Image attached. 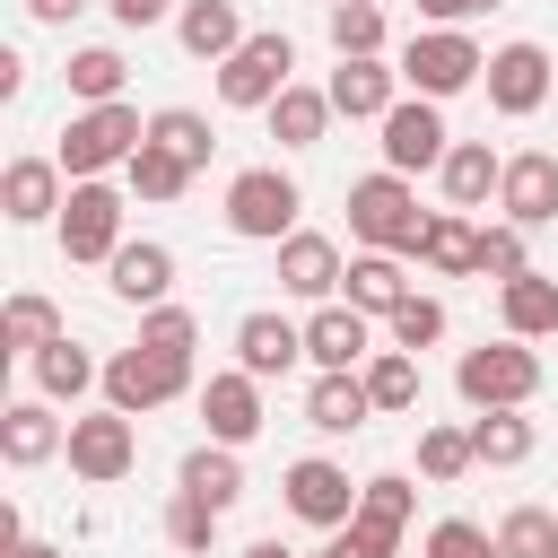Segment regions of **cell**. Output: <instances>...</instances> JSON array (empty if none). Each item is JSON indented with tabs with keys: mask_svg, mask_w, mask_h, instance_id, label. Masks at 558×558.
Wrapping results in <instances>:
<instances>
[{
	"mask_svg": "<svg viewBox=\"0 0 558 558\" xmlns=\"http://www.w3.org/2000/svg\"><path fill=\"white\" fill-rule=\"evenodd\" d=\"M349 235H357V253H418L427 244V209H418L410 174H392V166L357 174L349 183Z\"/></svg>",
	"mask_w": 558,
	"mask_h": 558,
	"instance_id": "1",
	"label": "cell"
},
{
	"mask_svg": "<svg viewBox=\"0 0 558 558\" xmlns=\"http://www.w3.org/2000/svg\"><path fill=\"white\" fill-rule=\"evenodd\" d=\"M140 140H148L140 105H78L61 122V174L70 183H105V166H131Z\"/></svg>",
	"mask_w": 558,
	"mask_h": 558,
	"instance_id": "2",
	"label": "cell"
},
{
	"mask_svg": "<svg viewBox=\"0 0 558 558\" xmlns=\"http://www.w3.org/2000/svg\"><path fill=\"white\" fill-rule=\"evenodd\" d=\"M453 392L471 410H523L541 392V349L532 340H480L453 357Z\"/></svg>",
	"mask_w": 558,
	"mask_h": 558,
	"instance_id": "3",
	"label": "cell"
},
{
	"mask_svg": "<svg viewBox=\"0 0 558 558\" xmlns=\"http://www.w3.org/2000/svg\"><path fill=\"white\" fill-rule=\"evenodd\" d=\"M401 78H410V96L445 105V96H462V87L488 78V52H480L462 26H418V35L401 44Z\"/></svg>",
	"mask_w": 558,
	"mask_h": 558,
	"instance_id": "4",
	"label": "cell"
},
{
	"mask_svg": "<svg viewBox=\"0 0 558 558\" xmlns=\"http://www.w3.org/2000/svg\"><path fill=\"white\" fill-rule=\"evenodd\" d=\"M288 87H296V44H288L279 26L244 35V52L218 61V105H235V113H270Z\"/></svg>",
	"mask_w": 558,
	"mask_h": 558,
	"instance_id": "5",
	"label": "cell"
},
{
	"mask_svg": "<svg viewBox=\"0 0 558 558\" xmlns=\"http://www.w3.org/2000/svg\"><path fill=\"white\" fill-rule=\"evenodd\" d=\"M296 209H305V192L279 166H244L227 183V235H244V244H288L296 235Z\"/></svg>",
	"mask_w": 558,
	"mask_h": 558,
	"instance_id": "6",
	"label": "cell"
},
{
	"mask_svg": "<svg viewBox=\"0 0 558 558\" xmlns=\"http://www.w3.org/2000/svg\"><path fill=\"white\" fill-rule=\"evenodd\" d=\"M105 410H122V418H148V410H166V401H183L192 392V357H157V349H113L105 357Z\"/></svg>",
	"mask_w": 558,
	"mask_h": 558,
	"instance_id": "7",
	"label": "cell"
},
{
	"mask_svg": "<svg viewBox=\"0 0 558 558\" xmlns=\"http://www.w3.org/2000/svg\"><path fill=\"white\" fill-rule=\"evenodd\" d=\"M401 532H410V480H401V471H375L366 497H357V514H349V523L331 532V549H314V558H392Z\"/></svg>",
	"mask_w": 558,
	"mask_h": 558,
	"instance_id": "8",
	"label": "cell"
},
{
	"mask_svg": "<svg viewBox=\"0 0 558 558\" xmlns=\"http://www.w3.org/2000/svg\"><path fill=\"white\" fill-rule=\"evenodd\" d=\"M488 105L506 113V122H523V113H541L549 105V87H558V61H549V44H532V35H514V44H497L488 52Z\"/></svg>",
	"mask_w": 558,
	"mask_h": 558,
	"instance_id": "9",
	"label": "cell"
},
{
	"mask_svg": "<svg viewBox=\"0 0 558 558\" xmlns=\"http://www.w3.org/2000/svg\"><path fill=\"white\" fill-rule=\"evenodd\" d=\"M61 253L70 262H113L131 235H122V192L113 183H70V201H61Z\"/></svg>",
	"mask_w": 558,
	"mask_h": 558,
	"instance_id": "10",
	"label": "cell"
},
{
	"mask_svg": "<svg viewBox=\"0 0 558 558\" xmlns=\"http://www.w3.org/2000/svg\"><path fill=\"white\" fill-rule=\"evenodd\" d=\"M70 471H78L87 488L131 480V471H140V427H131L122 410H87V418H70Z\"/></svg>",
	"mask_w": 558,
	"mask_h": 558,
	"instance_id": "11",
	"label": "cell"
},
{
	"mask_svg": "<svg viewBox=\"0 0 558 558\" xmlns=\"http://www.w3.org/2000/svg\"><path fill=\"white\" fill-rule=\"evenodd\" d=\"M279 497H288V514H296V523H314V532H340V523L357 514V497H366V488H349V471H340V462L305 453V462H288Z\"/></svg>",
	"mask_w": 558,
	"mask_h": 558,
	"instance_id": "12",
	"label": "cell"
},
{
	"mask_svg": "<svg viewBox=\"0 0 558 558\" xmlns=\"http://www.w3.org/2000/svg\"><path fill=\"white\" fill-rule=\"evenodd\" d=\"M445 148H453V131H445V113L427 96H401L384 113V166L392 174H427V166H445Z\"/></svg>",
	"mask_w": 558,
	"mask_h": 558,
	"instance_id": "13",
	"label": "cell"
},
{
	"mask_svg": "<svg viewBox=\"0 0 558 558\" xmlns=\"http://www.w3.org/2000/svg\"><path fill=\"white\" fill-rule=\"evenodd\" d=\"M305 357H314V375H357V366L375 357V314H357V305H314V314H305Z\"/></svg>",
	"mask_w": 558,
	"mask_h": 558,
	"instance_id": "14",
	"label": "cell"
},
{
	"mask_svg": "<svg viewBox=\"0 0 558 558\" xmlns=\"http://www.w3.org/2000/svg\"><path fill=\"white\" fill-rule=\"evenodd\" d=\"M296 357H305V323H288L279 305H253V314L235 323V366H244V375L270 384V375H288Z\"/></svg>",
	"mask_w": 558,
	"mask_h": 558,
	"instance_id": "15",
	"label": "cell"
},
{
	"mask_svg": "<svg viewBox=\"0 0 558 558\" xmlns=\"http://www.w3.org/2000/svg\"><path fill=\"white\" fill-rule=\"evenodd\" d=\"M201 418H209V445H253L262 436V375L227 366L201 384Z\"/></svg>",
	"mask_w": 558,
	"mask_h": 558,
	"instance_id": "16",
	"label": "cell"
},
{
	"mask_svg": "<svg viewBox=\"0 0 558 558\" xmlns=\"http://www.w3.org/2000/svg\"><path fill=\"white\" fill-rule=\"evenodd\" d=\"M52 453H70V427L52 418V401H9L0 410V462L9 471H44Z\"/></svg>",
	"mask_w": 558,
	"mask_h": 558,
	"instance_id": "17",
	"label": "cell"
},
{
	"mask_svg": "<svg viewBox=\"0 0 558 558\" xmlns=\"http://www.w3.org/2000/svg\"><path fill=\"white\" fill-rule=\"evenodd\" d=\"M497 209H506L514 227H549V218H558V157H549V148H523V157H506Z\"/></svg>",
	"mask_w": 558,
	"mask_h": 558,
	"instance_id": "18",
	"label": "cell"
},
{
	"mask_svg": "<svg viewBox=\"0 0 558 558\" xmlns=\"http://www.w3.org/2000/svg\"><path fill=\"white\" fill-rule=\"evenodd\" d=\"M349 270H340V244L331 235H314V227H296L288 244H279V288L288 296H305V305H331V288H340Z\"/></svg>",
	"mask_w": 558,
	"mask_h": 558,
	"instance_id": "19",
	"label": "cell"
},
{
	"mask_svg": "<svg viewBox=\"0 0 558 558\" xmlns=\"http://www.w3.org/2000/svg\"><path fill=\"white\" fill-rule=\"evenodd\" d=\"M61 157H17L9 174H0V209L17 218V227H44V218H61Z\"/></svg>",
	"mask_w": 558,
	"mask_h": 558,
	"instance_id": "20",
	"label": "cell"
},
{
	"mask_svg": "<svg viewBox=\"0 0 558 558\" xmlns=\"http://www.w3.org/2000/svg\"><path fill=\"white\" fill-rule=\"evenodd\" d=\"M105 270H113L105 288H113L122 305H140V314H148V305H166V288H174V253H166L157 235H140V244H122V253H113Z\"/></svg>",
	"mask_w": 558,
	"mask_h": 558,
	"instance_id": "21",
	"label": "cell"
},
{
	"mask_svg": "<svg viewBox=\"0 0 558 558\" xmlns=\"http://www.w3.org/2000/svg\"><path fill=\"white\" fill-rule=\"evenodd\" d=\"M392 87H401V70H384V61H340L323 96H331V113H349V122H384V113L401 105Z\"/></svg>",
	"mask_w": 558,
	"mask_h": 558,
	"instance_id": "22",
	"label": "cell"
},
{
	"mask_svg": "<svg viewBox=\"0 0 558 558\" xmlns=\"http://www.w3.org/2000/svg\"><path fill=\"white\" fill-rule=\"evenodd\" d=\"M436 183H445V209H480V201L506 183V157H497L488 140H453L445 166H436Z\"/></svg>",
	"mask_w": 558,
	"mask_h": 558,
	"instance_id": "23",
	"label": "cell"
},
{
	"mask_svg": "<svg viewBox=\"0 0 558 558\" xmlns=\"http://www.w3.org/2000/svg\"><path fill=\"white\" fill-rule=\"evenodd\" d=\"M174 35H183L192 61H235V52H244V17H235V0H183V9H174Z\"/></svg>",
	"mask_w": 558,
	"mask_h": 558,
	"instance_id": "24",
	"label": "cell"
},
{
	"mask_svg": "<svg viewBox=\"0 0 558 558\" xmlns=\"http://www.w3.org/2000/svg\"><path fill=\"white\" fill-rule=\"evenodd\" d=\"M366 418H375L366 375H314V392H305V427L314 436H357Z\"/></svg>",
	"mask_w": 558,
	"mask_h": 558,
	"instance_id": "25",
	"label": "cell"
},
{
	"mask_svg": "<svg viewBox=\"0 0 558 558\" xmlns=\"http://www.w3.org/2000/svg\"><path fill=\"white\" fill-rule=\"evenodd\" d=\"M418 262H427L436 279H480V227H471V209H436Z\"/></svg>",
	"mask_w": 558,
	"mask_h": 558,
	"instance_id": "26",
	"label": "cell"
},
{
	"mask_svg": "<svg viewBox=\"0 0 558 558\" xmlns=\"http://www.w3.org/2000/svg\"><path fill=\"white\" fill-rule=\"evenodd\" d=\"M410 296H418V288H410L401 253H357V262H349V305H357V314H384V323H392Z\"/></svg>",
	"mask_w": 558,
	"mask_h": 558,
	"instance_id": "27",
	"label": "cell"
},
{
	"mask_svg": "<svg viewBox=\"0 0 558 558\" xmlns=\"http://www.w3.org/2000/svg\"><path fill=\"white\" fill-rule=\"evenodd\" d=\"M497 314H506V340H549L558 331V279H541V270L506 279L497 288Z\"/></svg>",
	"mask_w": 558,
	"mask_h": 558,
	"instance_id": "28",
	"label": "cell"
},
{
	"mask_svg": "<svg viewBox=\"0 0 558 558\" xmlns=\"http://www.w3.org/2000/svg\"><path fill=\"white\" fill-rule=\"evenodd\" d=\"M70 323H61V305L52 296H35V288H17L9 305H0V349L9 357H35V349H52Z\"/></svg>",
	"mask_w": 558,
	"mask_h": 558,
	"instance_id": "29",
	"label": "cell"
},
{
	"mask_svg": "<svg viewBox=\"0 0 558 558\" xmlns=\"http://www.w3.org/2000/svg\"><path fill=\"white\" fill-rule=\"evenodd\" d=\"M26 366H35V392H44V401H78L87 384H105V366H96V357H87V349H78L70 331H61L52 349H35Z\"/></svg>",
	"mask_w": 558,
	"mask_h": 558,
	"instance_id": "30",
	"label": "cell"
},
{
	"mask_svg": "<svg viewBox=\"0 0 558 558\" xmlns=\"http://www.w3.org/2000/svg\"><path fill=\"white\" fill-rule=\"evenodd\" d=\"M532 445H541V427H532L523 410H480V418H471V453H480L488 471H514V462H532Z\"/></svg>",
	"mask_w": 558,
	"mask_h": 558,
	"instance_id": "31",
	"label": "cell"
},
{
	"mask_svg": "<svg viewBox=\"0 0 558 558\" xmlns=\"http://www.w3.org/2000/svg\"><path fill=\"white\" fill-rule=\"evenodd\" d=\"M174 488H192V497H209L218 514L244 497V462H235V445H192L183 453V471H174Z\"/></svg>",
	"mask_w": 558,
	"mask_h": 558,
	"instance_id": "32",
	"label": "cell"
},
{
	"mask_svg": "<svg viewBox=\"0 0 558 558\" xmlns=\"http://www.w3.org/2000/svg\"><path fill=\"white\" fill-rule=\"evenodd\" d=\"M323 131H331V96H323V87H288V96L270 105V140H279V148H314Z\"/></svg>",
	"mask_w": 558,
	"mask_h": 558,
	"instance_id": "33",
	"label": "cell"
},
{
	"mask_svg": "<svg viewBox=\"0 0 558 558\" xmlns=\"http://www.w3.org/2000/svg\"><path fill=\"white\" fill-rule=\"evenodd\" d=\"M323 26H331V52H340V61H384V9H375V0L323 9Z\"/></svg>",
	"mask_w": 558,
	"mask_h": 558,
	"instance_id": "34",
	"label": "cell"
},
{
	"mask_svg": "<svg viewBox=\"0 0 558 558\" xmlns=\"http://www.w3.org/2000/svg\"><path fill=\"white\" fill-rule=\"evenodd\" d=\"M122 183H131L140 201H183V192H192V166H183L174 148H157V140H140V157L122 166Z\"/></svg>",
	"mask_w": 558,
	"mask_h": 558,
	"instance_id": "35",
	"label": "cell"
},
{
	"mask_svg": "<svg viewBox=\"0 0 558 558\" xmlns=\"http://www.w3.org/2000/svg\"><path fill=\"white\" fill-rule=\"evenodd\" d=\"M357 375H366V401L375 410H418V357L410 349H375Z\"/></svg>",
	"mask_w": 558,
	"mask_h": 558,
	"instance_id": "36",
	"label": "cell"
},
{
	"mask_svg": "<svg viewBox=\"0 0 558 558\" xmlns=\"http://www.w3.org/2000/svg\"><path fill=\"white\" fill-rule=\"evenodd\" d=\"M122 52L113 44H87V52H70V96L78 105H122Z\"/></svg>",
	"mask_w": 558,
	"mask_h": 558,
	"instance_id": "37",
	"label": "cell"
},
{
	"mask_svg": "<svg viewBox=\"0 0 558 558\" xmlns=\"http://www.w3.org/2000/svg\"><path fill=\"white\" fill-rule=\"evenodd\" d=\"M148 140H157V148H174L192 174H201V166H209V148H218V140H209V122H201L192 105H166V113H148Z\"/></svg>",
	"mask_w": 558,
	"mask_h": 558,
	"instance_id": "38",
	"label": "cell"
},
{
	"mask_svg": "<svg viewBox=\"0 0 558 558\" xmlns=\"http://www.w3.org/2000/svg\"><path fill=\"white\" fill-rule=\"evenodd\" d=\"M166 541H174L183 558H209V541H218V506L192 497V488H174V497H166Z\"/></svg>",
	"mask_w": 558,
	"mask_h": 558,
	"instance_id": "39",
	"label": "cell"
},
{
	"mask_svg": "<svg viewBox=\"0 0 558 558\" xmlns=\"http://www.w3.org/2000/svg\"><path fill=\"white\" fill-rule=\"evenodd\" d=\"M497 558H558V514L549 506H514L497 523Z\"/></svg>",
	"mask_w": 558,
	"mask_h": 558,
	"instance_id": "40",
	"label": "cell"
},
{
	"mask_svg": "<svg viewBox=\"0 0 558 558\" xmlns=\"http://www.w3.org/2000/svg\"><path fill=\"white\" fill-rule=\"evenodd\" d=\"M140 349H157V357H192V349H201L192 305H174V296H166V305H148V314H140Z\"/></svg>",
	"mask_w": 558,
	"mask_h": 558,
	"instance_id": "41",
	"label": "cell"
},
{
	"mask_svg": "<svg viewBox=\"0 0 558 558\" xmlns=\"http://www.w3.org/2000/svg\"><path fill=\"white\" fill-rule=\"evenodd\" d=\"M471 462H480V453H471V427H418V471H427L436 488H453Z\"/></svg>",
	"mask_w": 558,
	"mask_h": 558,
	"instance_id": "42",
	"label": "cell"
},
{
	"mask_svg": "<svg viewBox=\"0 0 558 558\" xmlns=\"http://www.w3.org/2000/svg\"><path fill=\"white\" fill-rule=\"evenodd\" d=\"M523 235H532V227H514V218H497V227H480V279H497V288H506V279H523V270H532V253H523Z\"/></svg>",
	"mask_w": 558,
	"mask_h": 558,
	"instance_id": "43",
	"label": "cell"
},
{
	"mask_svg": "<svg viewBox=\"0 0 558 558\" xmlns=\"http://www.w3.org/2000/svg\"><path fill=\"white\" fill-rule=\"evenodd\" d=\"M384 331H392V349H410V357H418V349H436V340H445V296H410Z\"/></svg>",
	"mask_w": 558,
	"mask_h": 558,
	"instance_id": "44",
	"label": "cell"
},
{
	"mask_svg": "<svg viewBox=\"0 0 558 558\" xmlns=\"http://www.w3.org/2000/svg\"><path fill=\"white\" fill-rule=\"evenodd\" d=\"M427 558H497V532H480L471 514H445L427 532Z\"/></svg>",
	"mask_w": 558,
	"mask_h": 558,
	"instance_id": "45",
	"label": "cell"
},
{
	"mask_svg": "<svg viewBox=\"0 0 558 558\" xmlns=\"http://www.w3.org/2000/svg\"><path fill=\"white\" fill-rule=\"evenodd\" d=\"M480 9H506V0H418L427 26H462V17H480Z\"/></svg>",
	"mask_w": 558,
	"mask_h": 558,
	"instance_id": "46",
	"label": "cell"
},
{
	"mask_svg": "<svg viewBox=\"0 0 558 558\" xmlns=\"http://www.w3.org/2000/svg\"><path fill=\"white\" fill-rule=\"evenodd\" d=\"M105 9H113V17H122V26H157V17H166V9H174V0H105Z\"/></svg>",
	"mask_w": 558,
	"mask_h": 558,
	"instance_id": "47",
	"label": "cell"
},
{
	"mask_svg": "<svg viewBox=\"0 0 558 558\" xmlns=\"http://www.w3.org/2000/svg\"><path fill=\"white\" fill-rule=\"evenodd\" d=\"M78 9H87V0H26V17H35V26H70Z\"/></svg>",
	"mask_w": 558,
	"mask_h": 558,
	"instance_id": "48",
	"label": "cell"
},
{
	"mask_svg": "<svg viewBox=\"0 0 558 558\" xmlns=\"http://www.w3.org/2000/svg\"><path fill=\"white\" fill-rule=\"evenodd\" d=\"M9 558H61V549H52V541H17Z\"/></svg>",
	"mask_w": 558,
	"mask_h": 558,
	"instance_id": "49",
	"label": "cell"
},
{
	"mask_svg": "<svg viewBox=\"0 0 558 558\" xmlns=\"http://www.w3.org/2000/svg\"><path fill=\"white\" fill-rule=\"evenodd\" d=\"M244 558H296V549H288V541H253Z\"/></svg>",
	"mask_w": 558,
	"mask_h": 558,
	"instance_id": "50",
	"label": "cell"
},
{
	"mask_svg": "<svg viewBox=\"0 0 558 558\" xmlns=\"http://www.w3.org/2000/svg\"><path fill=\"white\" fill-rule=\"evenodd\" d=\"M323 9H349V0H323Z\"/></svg>",
	"mask_w": 558,
	"mask_h": 558,
	"instance_id": "51",
	"label": "cell"
}]
</instances>
